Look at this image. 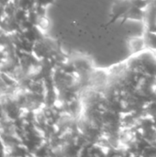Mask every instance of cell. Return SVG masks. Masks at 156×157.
I'll use <instances>...</instances> for the list:
<instances>
[{"label": "cell", "instance_id": "7a4b0ae2", "mask_svg": "<svg viewBox=\"0 0 156 157\" xmlns=\"http://www.w3.org/2000/svg\"><path fill=\"white\" fill-rule=\"evenodd\" d=\"M145 17V11L144 9L143 8H140L138 6H132L122 17L121 18L123 19L122 20V23L123 24L126 20L128 19H134V20H143V18Z\"/></svg>", "mask_w": 156, "mask_h": 157}, {"label": "cell", "instance_id": "3957f363", "mask_svg": "<svg viewBox=\"0 0 156 157\" xmlns=\"http://www.w3.org/2000/svg\"><path fill=\"white\" fill-rule=\"evenodd\" d=\"M143 40H144V44L151 48V49H154L156 50V33L154 31H151V30H147L145 35H144V38H143Z\"/></svg>", "mask_w": 156, "mask_h": 157}, {"label": "cell", "instance_id": "6da1fadb", "mask_svg": "<svg viewBox=\"0 0 156 157\" xmlns=\"http://www.w3.org/2000/svg\"><path fill=\"white\" fill-rule=\"evenodd\" d=\"M132 6H134L133 0H118L115 2L112 7V13L110 20L107 23L106 27L114 23L118 18L121 17Z\"/></svg>", "mask_w": 156, "mask_h": 157}]
</instances>
